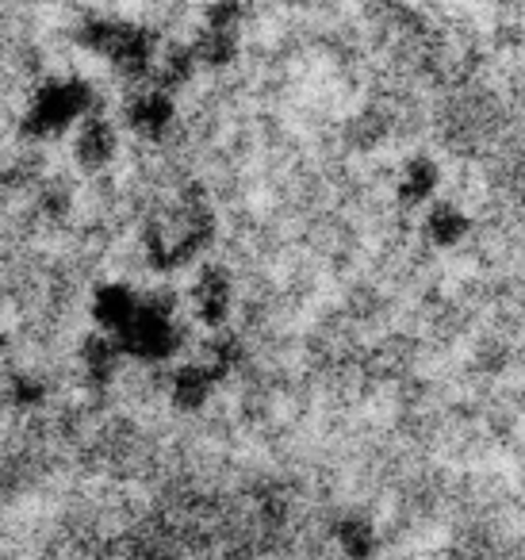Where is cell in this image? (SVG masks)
<instances>
[{
  "label": "cell",
  "mask_w": 525,
  "mask_h": 560,
  "mask_svg": "<svg viewBox=\"0 0 525 560\" xmlns=\"http://www.w3.org/2000/svg\"><path fill=\"white\" fill-rule=\"evenodd\" d=\"M4 346H9V338H4V330H0V353H4Z\"/></svg>",
  "instance_id": "ac0fdd59"
},
{
  "label": "cell",
  "mask_w": 525,
  "mask_h": 560,
  "mask_svg": "<svg viewBox=\"0 0 525 560\" xmlns=\"http://www.w3.org/2000/svg\"><path fill=\"white\" fill-rule=\"evenodd\" d=\"M334 541H338V552L346 560H372L380 549V534L372 526V518L364 514H341L334 522Z\"/></svg>",
  "instance_id": "4fadbf2b"
},
{
  "label": "cell",
  "mask_w": 525,
  "mask_h": 560,
  "mask_svg": "<svg viewBox=\"0 0 525 560\" xmlns=\"http://www.w3.org/2000/svg\"><path fill=\"white\" fill-rule=\"evenodd\" d=\"M188 307H192L196 323L208 330H223L234 312V277L223 265H196L192 284H188Z\"/></svg>",
  "instance_id": "5b68a950"
},
{
  "label": "cell",
  "mask_w": 525,
  "mask_h": 560,
  "mask_svg": "<svg viewBox=\"0 0 525 560\" xmlns=\"http://www.w3.org/2000/svg\"><path fill=\"white\" fill-rule=\"evenodd\" d=\"M192 50H196V58H200V70H223V66H234L242 55V27L203 24L192 39Z\"/></svg>",
  "instance_id": "7c38bea8"
},
{
  "label": "cell",
  "mask_w": 525,
  "mask_h": 560,
  "mask_svg": "<svg viewBox=\"0 0 525 560\" xmlns=\"http://www.w3.org/2000/svg\"><path fill=\"white\" fill-rule=\"evenodd\" d=\"M116 27H119V20H112V16H89V20H81V27H78V35H73V39H78L81 50L104 58V55H108V47H112V35H116Z\"/></svg>",
  "instance_id": "5bb4252c"
},
{
  "label": "cell",
  "mask_w": 525,
  "mask_h": 560,
  "mask_svg": "<svg viewBox=\"0 0 525 560\" xmlns=\"http://www.w3.org/2000/svg\"><path fill=\"white\" fill-rule=\"evenodd\" d=\"M78 361H81V373H85L93 384H108L112 376L119 373V365L127 361V353H124V346H119V338H116V335H104V330H93V335L81 338Z\"/></svg>",
  "instance_id": "30bf717a"
},
{
  "label": "cell",
  "mask_w": 525,
  "mask_h": 560,
  "mask_svg": "<svg viewBox=\"0 0 525 560\" xmlns=\"http://www.w3.org/2000/svg\"><path fill=\"white\" fill-rule=\"evenodd\" d=\"M249 16L246 0H208L203 4V24L211 27H242Z\"/></svg>",
  "instance_id": "2e32d148"
},
{
  "label": "cell",
  "mask_w": 525,
  "mask_h": 560,
  "mask_svg": "<svg viewBox=\"0 0 525 560\" xmlns=\"http://www.w3.org/2000/svg\"><path fill=\"white\" fill-rule=\"evenodd\" d=\"M180 300L173 289L142 292V307L127 330H119V346H124L127 361H142V365H162L173 361L185 346V327L177 319Z\"/></svg>",
  "instance_id": "3957f363"
},
{
  "label": "cell",
  "mask_w": 525,
  "mask_h": 560,
  "mask_svg": "<svg viewBox=\"0 0 525 560\" xmlns=\"http://www.w3.org/2000/svg\"><path fill=\"white\" fill-rule=\"evenodd\" d=\"M139 307H142V292L124 284V280H104V284L93 289V296H89V315H93L96 330H104V335L127 330V323L139 315Z\"/></svg>",
  "instance_id": "ba28073f"
},
{
  "label": "cell",
  "mask_w": 525,
  "mask_h": 560,
  "mask_svg": "<svg viewBox=\"0 0 525 560\" xmlns=\"http://www.w3.org/2000/svg\"><path fill=\"white\" fill-rule=\"evenodd\" d=\"M139 560H177V557H170L165 549H154V552H147V557H139Z\"/></svg>",
  "instance_id": "e0dca14e"
},
{
  "label": "cell",
  "mask_w": 525,
  "mask_h": 560,
  "mask_svg": "<svg viewBox=\"0 0 525 560\" xmlns=\"http://www.w3.org/2000/svg\"><path fill=\"white\" fill-rule=\"evenodd\" d=\"M47 381L35 373H16L9 381V399L12 407H24V411H32V407H43L47 404Z\"/></svg>",
  "instance_id": "9a60e30c"
},
{
  "label": "cell",
  "mask_w": 525,
  "mask_h": 560,
  "mask_svg": "<svg viewBox=\"0 0 525 560\" xmlns=\"http://www.w3.org/2000/svg\"><path fill=\"white\" fill-rule=\"evenodd\" d=\"M162 47L165 43L158 39L154 27L119 20L116 35H112V47L104 58H108V66L116 70V78L131 81V85H147V81L154 78V66H158Z\"/></svg>",
  "instance_id": "277c9868"
},
{
  "label": "cell",
  "mask_w": 525,
  "mask_h": 560,
  "mask_svg": "<svg viewBox=\"0 0 525 560\" xmlns=\"http://www.w3.org/2000/svg\"><path fill=\"white\" fill-rule=\"evenodd\" d=\"M219 388V376L211 373L203 361H185V365L173 369L170 376V404L177 407V411H203L208 407V399L215 396Z\"/></svg>",
  "instance_id": "9c48e42d"
},
{
  "label": "cell",
  "mask_w": 525,
  "mask_h": 560,
  "mask_svg": "<svg viewBox=\"0 0 525 560\" xmlns=\"http://www.w3.org/2000/svg\"><path fill=\"white\" fill-rule=\"evenodd\" d=\"M116 154H119V127L104 112H93L89 119H81V127L73 131V162L89 173H101L116 162Z\"/></svg>",
  "instance_id": "52a82bcc"
},
{
  "label": "cell",
  "mask_w": 525,
  "mask_h": 560,
  "mask_svg": "<svg viewBox=\"0 0 525 560\" xmlns=\"http://www.w3.org/2000/svg\"><path fill=\"white\" fill-rule=\"evenodd\" d=\"M93 112H101L93 85L85 78H78V73H62V78H47L32 89L20 131L35 142H47L66 131H78L81 119H89Z\"/></svg>",
  "instance_id": "7a4b0ae2"
},
{
  "label": "cell",
  "mask_w": 525,
  "mask_h": 560,
  "mask_svg": "<svg viewBox=\"0 0 525 560\" xmlns=\"http://www.w3.org/2000/svg\"><path fill=\"white\" fill-rule=\"evenodd\" d=\"M196 70H200V58H196L192 43H165L150 85L165 89V93H180L185 85H192Z\"/></svg>",
  "instance_id": "8fae6325"
},
{
  "label": "cell",
  "mask_w": 525,
  "mask_h": 560,
  "mask_svg": "<svg viewBox=\"0 0 525 560\" xmlns=\"http://www.w3.org/2000/svg\"><path fill=\"white\" fill-rule=\"evenodd\" d=\"M211 242H215V211L196 196H188V200L162 208L150 219L142 231V254H147L150 269L177 272L200 265Z\"/></svg>",
  "instance_id": "6da1fadb"
},
{
  "label": "cell",
  "mask_w": 525,
  "mask_h": 560,
  "mask_svg": "<svg viewBox=\"0 0 525 560\" xmlns=\"http://www.w3.org/2000/svg\"><path fill=\"white\" fill-rule=\"evenodd\" d=\"M173 119H177V104H173V93L158 85H135V93L124 101V127L131 135L147 142H158L173 131Z\"/></svg>",
  "instance_id": "8992f818"
}]
</instances>
